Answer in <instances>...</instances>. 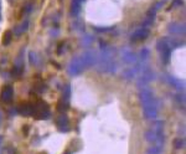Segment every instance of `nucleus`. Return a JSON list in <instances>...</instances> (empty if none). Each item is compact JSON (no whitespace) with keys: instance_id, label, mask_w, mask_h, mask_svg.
Masks as SVG:
<instances>
[{"instance_id":"f257e3e1","label":"nucleus","mask_w":186,"mask_h":154,"mask_svg":"<svg viewBox=\"0 0 186 154\" xmlns=\"http://www.w3.org/2000/svg\"><path fill=\"white\" fill-rule=\"evenodd\" d=\"M139 97H140V102L143 105L144 117L148 119H154L158 116V108H156V102L154 100L152 91L146 90V88H141Z\"/></svg>"},{"instance_id":"f03ea898","label":"nucleus","mask_w":186,"mask_h":154,"mask_svg":"<svg viewBox=\"0 0 186 154\" xmlns=\"http://www.w3.org/2000/svg\"><path fill=\"white\" fill-rule=\"evenodd\" d=\"M156 47H158V50H159V52H160V55L163 57L164 64H167V62H169V60H170L171 50H173L170 47L169 42L165 41V38H163V40H159V42L156 44Z\"/></svg>"},{"instance_id":"7ed1b4c3","label":"nucleus","mask_w":186,"mask_h":154,"mask_svg":"<svg viewBox=\"0 0 186 154\" xmlns=\"http://www.w3.org/2000/svg\"><path fill=\"white\" fill-rule=\"evenodd\" d=\"M83 68H84V66H83L81 59L80 57H76V59L72 60V62L68 66V73L72 75V76H77L78 73H81V71Z\"/></svg>"},{"instance_id":"20e7f679","label":"nucleus","mask_w":186,"mask_h":154,"mask_svg":"<svg viewBox=\"0 0 186 154\" xmlns=\"http://www.w3.org/2000/svg\"><path fill=\"white\" fill-rule=\"evenodd\" d=\"M13 96H14V88H13V86L6 85L3 88V91H2V94H0V100H2L3 102H5V103H9L13 100Z\"/></svg>"},{"instance_id":"39448f33","label":"nucleus","mask_w":186,"mask_h":154,"mask_svg":"<svg viewBox=\"0 0 186 154\" xmlns=\"http://www.w3.org/2000/svg\"><path fill=\"white\" fill-rule=\"evenodd\" d=\"M149 36V30L148 29H139L137 31H134V34L130 37V40L133 42H137V41H141V40H145V38Z\"/></svg>"},{"instance_id":"423d86ee","label":"nucleus","mask_w":186,"mask_h":154,"mask_svg":"<svg viewBox=\"0 0 186 154\" xmlns=\"http://www.w3.org/2000/svg\"><path fill=\"white\" fill-rule=\"evenodd\" d=\"M56 124H57V128L60 129V132H68V129H70L68 118L66 117L65 114L60 116V117L57 118V122H56Z\"/></svg>"},{"instance_id":"0eeeda50","label":"nucleus","mask_w":186,"mask_h":154,"mask_svg":"<svg viewBox=\"0 0 186 154\" xmlns=\"http://www.w3.org/2000/svg\"><path fill=\"white\" fill-rule=\"evenodd\" d=\"M166 80H167V82H169L171 86H174L176 90H179V91H184L185 90V83L182 81L175 79V77H173L170 75H166Z\"/></svg>"},{"instance_id":"6e6552de","label":"nucleus","mask_w":186,"mask_h":154,"mask_svg":"<svg viewBox=\"0 0 186 154\" xmlns=\"http://www.w3.org/2000/svg\"><path fill=\"white\" fill-rule=\"evenodd\" d=\"M19 112H20L23 116H26V117H29V116H32V105L31 103H25V105L20 106V108H19Z\"/></svg>"},{"instance_id":"1a4fd4ad","label":"nucleus","mask_w":186,"mask_h":154,"mask_svg":"<svg viewBox=\"0 0 186 154\" xmlns=\"http://www.w3.org/2000/svg\"><path fill=\"white\" fill-rule=\"evenodd\" d=\"M171 34H185V25L182 24H173L169 26Z\"/></svg>"},{"instance_id":"9d476101","label":"nucleus","mask_w":186,"mask_h":154,"mask_svg":"<svg viewBox=\"0 0 186 154\" xmlns=\"http://www.w3.org/2000/svg\"><path fill=\"white\" fill-rule=\"evenodd\" d=\"M81 2H78V0H73L72 2V5H71V15L72 16H77L80 10H81Z\"/></svg>"},{"instance_id":"9b49d317","label":"nucleus","mask_w":186,"mask_h":154,"mask_svg":"<svg viewBox=\"0 0 186 154\" xmlns=\"http://www.w3.org/2000/svg\"><path fill=\"white\" fill-rule=\"evenodd\" d=\"M27 28H29V20H25L21 25H19V26L15 29V34H16V35H21L23 32H25V31L27 30Z\"/></svg>"},{"instance_id":"f8f14e48","label":"nucleus","mask_w":186,"mask_h":154,"mask_svg":"<svg viewBox=\"0 0 186 154\" xmlns=\"http://www.w3.org/2000/svg\"><path fill=\"white\" fill-rule=\"evenodd\" d=\"M161 153H163L161 145H153L146 150V154H161Z\"/></svg>"},{"instance_id":"ddd939ff","label":"nucleus","mask_w":186,"mask_h":154,"mask_svg":"<svg viewBox=\"0 0 186 154\" xmlns=\"http://www.w3.org/2000/svg\"><path fill=\"white\" fill-rule=\"evenodd\" d=\"M124 60L128 64H134L137 61V56L133 52H127V53H124Z\"/></svg>"},{"instance_id":"4468645a","label":"nucleus","mask_w":186,"mask_h":154,"mask_svg":"<svg viewBox=\"0 0 186 154\" xmlns=\"http://www.w3.org/2000/svg\"><path fill=\"white\" fill-rule=\"evenodd\" d=\"M11 40H13V31L11 30H8L5 32V35H4V38H3V45L4 46H8Z\"/></svg>"},{"instance_id":"2eb2a0df","label":"nucleus","mask_w":186,"mask_h":154,"mask_svg":"<svg viewBox=\"0 0 186 154\" xmlns=\"http://www.w3.org/2000/svg\"><path fill=\"white\" fill-rule=\"evenodd\" d=\"M174 147H175L176 149H181V148H184V147H185V141H184L182 138H177V139H175V141H174Z\"/></svg>"},{"instance_id":"dca6fc26","label":"nucleus","mask_w":186,"mask_h":154,"mask_svg":"<svg viewBox=\"0 0 186 154\" xmlns=\"http://www.w3.org/2000/svg\"><path fill=\"white\" fill-rule=\"evenodd\" d=\"M29 57H30V62H31L32 65H36V53L31 51V52L29 53Z\"/></svg>"},{"instance_id":"f3484780","label":"nucleus","mask_w":186,"mask_h":154,"mask_svg":"<svg viewBox=\"0 0 186 154\" xmlns=\"http://www.w3.org/2000/svg\"><path fill=\"white\" fill-rule=\"evenodd\" d=\"M149 56V51L146 50V49H144L141 52H140V57H141V60H144V59H146V57Z\"/></svg>"},{"instance_id":"a211bd4d","label":"nucleus","mask_w":186,"mask_h":154,"mask_svg":"<svg viewBox=\"0 0 186 154\" xmlns=\"http://www.w3.org/2000/svg\"><path fill=\"white\" fill-rule=\"evenodd\" d=\"M180 4H182V0H175V3L173 4V6H175V5H180Z\"/></svg>"},{"instance_id":"6ab92c4d","label":"nucleus","mask_w":186,"mask_h":154,"mask_svg":"<svg viewBox=\"0 0 186 154\" xmlns=\"http://www.w3.org/2000/svg\"><path fill=\"white\" fill-rule=\"evenodd\" d=\"M24 10H25V13H29V11H30V10H31V5H26V6H25V9H24Z\"/></svg>"},{"instance_id":"aec40b11","label":"nucleus","mask_w":186,"mask_h":154,"mask_svg":"<svg viewBox=\"0 0 186 154\" xmlns=\"http://www.w3.org/2000/svg\"><path fill=\"white\" fill-rule=\"evenodd\" d=\"M2 139H3V137H2V136H0V144H2Z\"/></svg>"},{"instance_id":"412c9836","label":"nucleus","mask_w":186,"mask_h":154,"mask_svg":"<svg viewBox=\"0 0 186 154\" xmlns=\"http://www.w3.org/2000/svg\"><path fill=\"white\" fill-rule=\"evenodd\" d=\"M65 154H71V152H67V153H65Z\"/></svg>"},{"instance_id":"4be33fe9","label":"nucleus","mask_w":186,"mask_h":154,"mask_svg":"<svg viewBox=\"0 0 186 154\" xmlns=\"http://www.w3.org/2000/svg\"><path fill=\"white\" fill-rule=\"evenodd\" d=\"M0 119H2V116H0Z\"/></svg>"}]
</instances>
